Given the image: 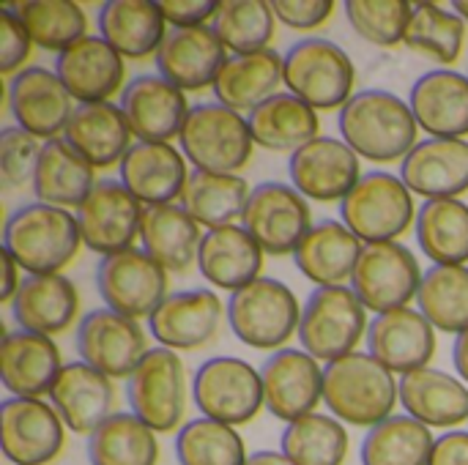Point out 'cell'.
I'll return each instance as SVG.
<instances>
[{
    "label": "cell",
    "mask_w": 468,
    "mask_h": 465,
    "mask_svg": "<svg viewBox=\"0 0 468 465\" xmlns=\"http://www.w3.org/2000/svg\"><path fill=\"white\" fill-rule=\"evenodd\" d=\"M337 129L340 140H346L359 159H370L376 164L403 162L420 143V126L409 99L384 88L354 93L337 115Z\"/></svg>",
    "instance_id": "obj_1"
},
{
    "label": "cell",
    "mask_w": 468,
    "mask_h": 465,
    "mask_svg": "<svg viewBox=\"0 0 468 465\" xmlns=\"http://www.w3.org/2000/svg\"><path fill=\"white\" fill-rule=\"evenodd\" d=\"M324 403L343 425L370 430L395 414L400 381L376 356L356 351L324 365Z\"/></svg>",
    "instance_id": "obj_2"
},
{
    "label": "cell",
    "mask_w": 468,
    "mask_h": 465,
    "mask_svg": "<svg viewBox=\"0 0 468 465\" xmlns=\"http://www.w3.org/2000/svg\"><path fill=\"white\" fill-rule=\"evenodd\" d=\"M80 244L82 236L74 211L38 200L11 211L3 227V249L27 277L63 274V269L77 258Z\"/></svg>",
    "instance_id": "obj_3"
},
{
    "label": "cell",
    "mask_w": 468,
    "mask_h": 465,
    "mask_svg": "<svg viewBox=\"0 0 468 465\" xmlns=\"http://www.w3.org/2000/svg\"><path fill=\"white\" fill-rule=\"evenodd\" d=\"M282 82L313 110H343L354 96L356 66L337 41L307 36L285 49Z\"/></svg>",
    "instance_id": "obj_4"
},
{
    "label": "cell",
    "mask_w": 468,
    "mask_h": 465,
    "mask_svg": "<svg viewBox=\"0 0 468 465\" xmlns=\"http://www.w3.org/2000/svg\"><path fill=\"white\" fill-rule=\"evenodd\" d=\"M340 222L362 244L398 241L417 222L414 195L400 175L370 170L340 200Z\"/></svg>",
    "instance_id": "obj_5"
},
{
    "label": "cell",
    "mask_w": 468,
    "mask_h": 465,
    "mask_svg": "<svg viewBox=\"0 0 468 465\" xmlns=\"http://www.w3.org/2000/svg\"><path fill=\"white\" fill-rule=\"evenodd\" d=\"M299 321L302 304L296 293L274 277H258L228 299L233 334L255 351H282L299 332Z\"/></svg>",
    "instance_id": "obj_6"
},
{
    "label": "cell",
    "mask_w": 468,
    "mask_h": 465,
    "mask_svg": "<svg viewBox=\"0 0 468 465\" xmlns=\"http://www.w3.org/2000/svg\"><path fill=\"white\" fill-rule=\"evenodd\" d=\"M181 153L195 170L239 173L252 156V134L247 115L222 107L219 101L192 104L186 123L178 134Z\"/></svg>",
    "instance_id": "obj_7"
},
{
    "label": "cell",
    "mask_w": 468,
    "mask_h": 465,
    "mask_svg": "<svg viewBox=\"0 0 468 465\" xmlns=\"http://www.w3.org/2000/svg\"><path fill=\"white\" fill-rule=\"evenodd\" d=\"M367 310L351 288H315L302 307L296 334L313 359L329 365L356 354V345L367 337Z\"/></svg>",
    "instance_id": "obj_8"
},
{
    "label": "cell",
    "mask_w": 468,
    "mask_h": 465,
    "mask_svg": "<svg viewBox=\"0 0 468 465\" xmlns=\"http://www.w3.org/2000/svg\"><path fill=\"white\" fill-rule=\"evenodd\" d=\"M126 400L132 414L156 436L181 430L186 414V370L176 351L151 348L126 378Z\"/></svg>",
    "instance_id": "obj_9"
},
{
    "label": "cell",
    "mask_w": 468,
    "mask_h": 465,
    "mask_svg": "<svg viewBox=\"0 0 468 465\" xmlns=\"http://www.w3.org/2000/svg\"><path fill=\"white\" fill-rule=\"evenodd\" d=\"M192 400L200 417L239 428L252 422L263 408L261 370L239 356L206 359L192 378Z\"/></svg>",
    "instance_id": "obj_10"
},
{
    "label": "cell",
    "mask_w": 468,
    "mask_h": 465,
    "mask_svg": "<svg viewBox=\"0 0 468 465\" xmlns=\"http://www.w3.org/2000/svg\"><path fill=\"white\" fill-rule=\"evenodd\" d=\"M241 227L258 241L266 255H293L313 227L307 197L285 181H261L252 186Z\"/></svg>",
    "instance_id": "obj_11"
},
{
    "label": "cell",
    "mask_w": 468,
    "mask_h": 465,
    "mask_svg": "<svg viewBox=\"0 0 468 465\" xmlns=\"http://www.w3.org/2000/svg\"><path fill=\"white\" fill-rule=\"evenodd\" d=\"M425 271L417 255L400 241L365 244L351 277V291L367 312H392L417 299Z\"/></svg>",
    "instance_id": "obj_12"
},
{
    "label": "cell",
    "mask_w": 468,
    "mask_h": 465,
    "mask_svg": "<svg viewBox=\"0 0 468 465\" xmlns=\"http://www.w3.org/2000/svg\"><path fill=\"white\" fill-rule=\"evenodd\" d=\"M96 291L104 307L143 321L167 299V271L143 247H129L99 260Z\"/></svg>",
    "instance_id": "obj_13"
},
{
    "label": "cell",
    "mask_w": 468,
    "mask_h": 465,
    "mask_svg": "<svg viewBox=\"0 0 468 465\" xmlns=\"http://www.w3.org/2000/svg\"><path fill=\"white\" fill-rule=\"evenodd\" d=\"M0 444L11 465H49L66 447V425L47 400L5 397L0 403Z\"/></svg>",
    "instance_id": "obj_14"
},
{
    "label": "cell",
    "mask_w": 468,
    "mask_h": 465,
    "mask_svg": "<svg viewBox=\"0 0 468 465\" xmlns=\"http://www.w3.org/2000/svg\"><path fill=\"white\" fill-rule=\"evenodd\" d=\"M74 345L80 362L104 373L107 378H129L143 356L151 351L140 321L126 318L110 307H96L77 323Z\"/></svg>",
    "instance_id": "obj_15"
},
{
    "label": "cell",
    "mask_w": 468,
    "mask_h": 465,
    "mask_svg": "<svg viewBox=\"0 0 468 465\" xmlns=\"http://www.w3.org/2000/svg\"><path fill=\"white\" fill-rule=\"evenodd\" d=\"M145 206L115 178H104L74 211L82 244L96 255H112L134 247L140 238Z\"/></svg>",
    "instance_id": "obj_16"
},
{
    "label": "cell",
    "mask_w": 468,
    "mask_h": 465,
    "mask_svg": "<svg viewBox=\"0 0 468 465\" xmlns=\"http://www.w3.org/2000/svg\"><path fill=\"white\" fill-rule=\"evenodd\" d=\"M263 408L291 425L307 414H315L324 400V367L304 348L274 351L261 367Z\"/></svg>",
    "instance_id": "obj_17"
},
{
    "label": "cell",
    "mask_w": 468,
    "mask_h": 465,
    "mask_svg": "<svg viewBox=\"0 0 468 465\" xmlns=\"http://www.w3.org/2000/svg\"><path fill=\"white\" fill-rule=\"evenodd\" d=\"M228 318V307L211 288L167 293L148 318V332L167 351H195L208 345Z\"/></svg>",
    "instance_id": "obj_18"
},
{
    "label": "cell",
    "mask_w": 468,
    "mask_h": 465,
    "mask_svg": "<svg viewBox=\"0 0 468 465\" xmlns=\"http://www.w3.org/2000/svg\"><path fill=\"white\" fill-rule=\"evenodd\" d=\"M137 143H170L181 134L189 104L186 93L162 74H137L126 82L118 101Z\"/></svg>",
    "instance_id": "obj_19"
},
{
    "label": "cell",
    "mask_w": 468,
    "mask_h": 465,
    "mask_svg": "<svg viewBox=\"0 0 468 465\" xmlns=\"http://www.w3.org/2000/svg\"><path fill=\"white\" fill-rule=\"evenodd\" d=\"M288 175L293 189L307 200L332 203L343 200L365 175L359 156L340 137H315L288 156Z\"/></svg>",
    "instance_id": "obj_20"
},
{
    "label": "cell",
    "mask_w": 468,
    "mask_h": 465,
    "mask_svg": "<svg viewBox=\"0 0 468 465\" xmlns=\"http://www.w3.org/2000/svg\"><path fill=\"white\" fill-rule=\"evenodd\" d=\"M8 107L19 129L47 143L66 132L77 104L55 69L27 66L8 79Z\"/></svg>",
    "instance_id": "obj_21"
},
{
    "label": "cell",
    "mask_w": 468,
    "mask_h": 465,
    "mask_svg": "<svg viewBox=\"0 0 468 465\" xmlns=\"http://www.w3.org/2000/svg\"><path fill=\"white\" fill-rule=\"evenodd\" d=\"M400 178L425 200H455L468 192V140L425 137L400 162Z\"/></svg>",
    "instance_id": "obj_22"
},
{
    "label": "cell",
    "mask_w": 468,
    "mask_h": 465,
    "mask_svg": "<svg viewBox=\"0 0 468 465\" xmlns=\"http://www.w3.org/2000/svg\"><path fill=\"white\" fill-rule=\"evenodd\" d=\"M367 354L387 370L409 375L431 367L436 356V329L414 307L381 312L367 326Z\"/></svg>",
    "instance_id": "obj_23"
},
{
    "label": "cell",
    "mask_w": 468,
    "mask_h": 465,
    "mask_svg": "<svg viewBox=\"0 0 468 465\" xmlns=\"http://www.w3.org/2000/svg\"><path fill=\"white\" fill-rule=\"evenodd\" d=\"M228 58L230 55L219 41V36L214 33V27L200 25V27H173L165 36L154 60H156V71L186 93V90L211 88Z\"/></svg>",
    "instance_id": "obj_24"
},
{
    "label": "cell",
    "mask_w": 468,
    "mask_h": 465,
    "mask_svg": "<svg viewBox=\"0 0 468 465\" xmlns=\"http://www.w3.org/2000/svg\"><path fill=\"white\" fill-rule=\"evenodd\" d=\"M55 74L77 104L110 101L112 93L126 88L123 58L101 36L90 33L55 58Z\"/></svg>",
    "instance_id": "obj_25"
},
{
    "label": "cell",
    "mask_w": 468,
    "mask_h": 465,
    "mask_svg": "<svg viewBox=\"0 0 468 465\" xmlns=\"http://www.w3.org/2000/svg\"><path fill=\"white\" fill-rule=\"evenodd\" d=\"M121 184L148 208L181 200L189 181L186 156L170 143H134L118 164Z\"/></svg>",
    "instance_id": "obj_26"
},
{
    "label": "cell",
    "mask_w": 468,
    "mask_h": 465,
    "mask_svg": "<svg viewBox=\"0 0 468 465\" xmlns=\"http://www.w3.org/2000/svg\"><path fill=\"white\" fill-rule=\"evenodd\" d=\"M49 403L60 414L66 430L90 436L115 414V384L85 362H66L49 389Z\"/></svg>",
    "instance_id": "obj_27"
},
{
    "label": "cell",
    "mask_w": 468,
    "mask_h": 465,
    "mask_svg": "<svg viewBox=\"0 0 468 465\" xmlns=\"http://www.w3.org/2000/svg\"><path fill=\"white\" fill-rule=\"evenodd\" d=\"M417 126L431 137L468 134V74L452 69H431L417 77L409 93Z\"/></svg>",
    "instance_id": "obj_28"
},
{
    "label": "cell",
    "mask_w": 468,
    "mask_h": 465,
    "mask_svg": "<svg viewBox=\"0 0 468 465\" xmlns=\"http://www.w3.org/2000/svg\"><path fill=\"white\" fill-rule=\"evenodd\" d=\"M63 359L52 337L36 332H8L0 348V378L8 397H49Z\"/></svg>",
    "instance_id": "obj_29"
},
{
    "label": "cell",
    "mask_w": 468,
    "mask_h": 465,
    "mask_svg": "<svg viewBox=\"0 0 468 465\" xmlns=\"http://www.w3.org/2000/svg\"><path fill=\"white\" fill-rule=\"evenodd\" d=\"M400 406L431 430H452L468 422V384L439 367L400 375Z\"/></svg>",
    "instance_id": "obj_30"
},
{
    "label": "cell",
    "mask_w": 468,
    "mask_h": 465,
    "mask_svg": "<svg viewBox=\"0 0 468 465\" xmlns=\"http://www.w3.org/2000/svg\"><path fill=\"white\" fill-rule=\"evenodd\" d=\"M362 249L365 244L340 219H324L302 238L293 263L315 288H340L351 282Z\"/></svg>",
    "instance_id": "obj_31"
},
{
    "label": "cell",
    "mask_w": 468,
    "mask_h": 465,
    "mask_svg": "<svg viewBox=\"0 0 468 465\" xmlns=\"http://www.w3.org/2000/svg\"><path fill=\"white\" fill-rule=\"evenodd\" d=\"M263 255L266 252L241 225H225L206 230L197 255V269L208 285L236 293L261 277Z\"/></svg>",
    "instance_id": "obj_32"
},
{
    "label": "cell",
    "mask_w": 468,
    "mask_h": 465,
    "mask_svg": "<svg viewBox=\"0 0 468 465\" xmlns=\"http://www.w3.org/2000/svg\"><path fill=\"white\" fill-rule=\"evenodd\" d=\"M63 140L96 170L121 164L126 151L134 145L129 123L115 101L77 104L66 123Z\"/></svg>",
    "instance_id": "obj_33"
},
{
    "label": "cell",
    "mask_w": 468,
    "mask_h": 465,
    "mask_svg": "<svg viewBox=\"0 0 468 465\" xmlns=\"http://www.w3.org/2000/svg\"><path fill=\"white\" fill-rule=\"evenodd\" d=\"M80 310L77 285L66 274H36L25 277L16 296L11 299V315L19 329L55 337L66 332Z\"/></svg>",
    "instance_id": "obj_34"
},
{
    "label": "cell",
    "mask_w": 468,
    "mask_h": 465,
    "mask_svg": "<svg viewBox=\"0 0 468 465\" xmlns=\"http://www.w3.org/2000/svg\"><path fill=\"white\" fill-rule=\"evenodd\" d=\"M99 36L121 55L132 60L156 58L167 22L156 5V0H107L96 14Z\"/></svg>",
    "instance_id": "obj_35"
},
{
    "label": "cell",
    "mask_w": 468,
    "mask_h": 465,
    "mask_svg": "<svg viewBox=\"0 0 468 465\" xmlns=\"http://www.w3.org/2000/svg\"><path fill=\"white\" fill-rule=\"evenodd\" d=\"M247 123L252 143L274 153H296L299 148L321 137L318 110H313L291 90H277L274 96H269L247 115Z\"/></svg>",
    "instance_id": "obj_36"
},
{
    "label": "cell",
    "mask_w": 468,
    "mask_h": 465,
    "mask_svg": "<svg viewBox=\"0 0 468 465\" xmlns=\"http://www.w3.org/2000/svg\"><path fill=\"white\" fill-rule=\"evenodd\" d=\"M203 236L200 225L178 203L148 206L143 214L140 244L167 274H184L197 263Z\"/></svg>",
    "instance_id": "obj_37"
},
{
    "label": "cell",
    "mask_w": 468,
    "mask_h": 465,
    "mask_svg": "<svg viewBox=\"0 0 468 465\" xmlns=\"http://www.w3.org/2000/svg\"><path fill=\"white\" fill-rule=\"evenodd\" d=\"M96 184V167L88 164L63 137L44 143L30 184L38 203L77 211Z\"/></svg>",
    "instance_id": "obj_38"
},
{
    "label": "cell",
    "mask_w": 468,
    "mask_h": 465,
    "mask_svg": "<svg viewBox=\"0 0 468 465\" xmlns=\"http://www.w3.org/2000/svg\"><path fill=\"white\" fill-rule=\"evenodd\" d=\"M282 82V55L277 49H261L250 55H230L214 79V99L233 112H252Z\"/></svg>",
    "instance_id": "obj_39"
},
{
    "label": "cell",
    "mask_w": 468,
    "mask_h": 465,
    "mask_svg": "<svg viewBox=\"0 0 468 465\" xmlns=\"http://www.w3.org/2000/svg\"><path fill=\"white\" fill-rule=\"evenodd\" d=\"M252 186L239 173H206L192 170L181 192L178 206L206 230L236 225L241 219Z\"/></svg>",
    "instance_id": "obj_40"
},
{
    "label": "cell",
    "mask_w": 468,
    "mask_h": 465,
    "mask_svg": "<svg viewBox=\"0 0 468 465\" xmlns=\"http://www.w3.org/2000/svg\"><path fill=\"white\" fill-rule=\"evenodd\" d=\"M417 244L433 266L468 263V206L455 200H425L417 208Z\"/></svg>",
    "instance_id": "obj_41"
},
{
    "label": "cell",
    "mask_w": 468,
    "mask_h": 465,
    "mask_svg": "<svg viewBox=\"0 0 468 465\" xmlns=\"http://www.w3.org/2000/svg\"><path fill=\"white\" fill-rule=\"evenodd\" d=\"M85 455L90 465H156L159 441L132 411H115L88 436Z\"/></svg>",
    "instance_id": "obj_42"
},
{
    "label": "cell",
    "mask_w": 468,
    "mask_h": 465,
    "mask_svg": "<svg viewBox=\"0 0 468 465\" xmlns=\"http://www.w3.org/2000/svg\"><path fill=\"white\" fill-rule=\"evenodd\" d=\"M433 433L409 414H392L370 428L362 439V465H428L433 452Z\"/></svg>",
    "instance_id": "obj_43"
},
{
    "label": "cell",
    "mask_w": 468,
    "mask_h": 465,
    "mask_svg": "<svg viewBox=\"0 0 468 465\" xmlns=\"http://www.w3.org/2000/svg\"><path fill=\"white\" fill-rule=\"evenodd\" d=\"M348 430L332 414H307L285 425L280 452L293 465H343L348 458Z\"/></svg>",
    "instance_id": "obj_44"
},
{
    "label": "cell",
    "mask_w": 468,
    "mask_h": 465,
    "mask_svg": "<svg viewBox=\"0 0 468 465\" xmlns=\"http://www.w3.org/2000/svg\"><path fill=\"white\" fill-rule=\"evenodd\" d=\"M417 310L444 334L468 329V266H431L417 293Z\"/></svg>",
    "instance_id": "obj_45"
},
{
    "label": "cell",
    "mask_w": 468,
    "mask_h": 465,
    "mask_svg": "<svg viewBox=\"0 0 468 465\" xmlns=\"http://www.w3.org/2000/svg\"><path fill=\"white\" fill-rule=\"evenodd\" d=\"M403 44L414 52L433 58L436 63H455L466 44V22L444 5L417 3L406 27Z\"/></svg>",
    "instance_id": "obj_46"
},
{
    "label": "cell",
    "mask_w": 468,
    "mask_h": 465,
    "mask_svg": "<svg viewBox=\"0 0 468 465\" xmlns=\"http://www.w3.org/2000/svg\"><path fill=\"white\" fill-rule=\"evenodd\" d=\"M178 465H247V444L241 433L208 417L186 422L176 433Z\"/></svg>",
    "instance_id": "obj_47"
},
{
    "label": "cell",
    "mask_w": 468,
    "mask_h": 465,
    "mask_svg": "<svg viewBox=\"0 0 468 465\" xmlns=\"http://www.w3.org/2000/svg\"><path fill=\"white\" fill-rule=\"evenodd\" d=\"M274 8L266 0H222L211 27L233 55H250L269 49L274 38Z\"/></svg>",
    "instance_id": "obj_48"
},
{
    "label": "cell",
    "mask_w": 468,
    "mask_h": 465,
    "mask_svg": "<svg viewBox=\"0 0 468 465\" xmlns=\"http://www.w3.org/2000/svg\"><path fill=\"white\" fill-rule=\"evenodd\" d=\"M30 33L33 44L49 52H63L88 36V16L71 0H33L11 5Z\"/></svg>",
    "instance_id": "obj_49"
},
{
    "label": "cell",
    "mask_w": 468,
    "mask_h": 465,
    "mask_svg": "<svg viewBox=\"0 0 468 465\" xmlns=\"http://www.w3.org/2000/svg\"><path fill=\"white\" fill-rule=\"evenodd\" d=\"M411 3L406 0H348L343 3L346 19L356 36L376 47L403 44L411 19Z\"/></svg>",
    "instance_id": "obj_50"
},
{
    "label": "cell",
    "mask_w": 468,
    "mask_h": 465,
    "mask_svg": "<svg viewBox=\"0 0 468 465\" xmlns=\"http://www.w3.org/2000/svg\"><path fill=\"white\" fill-rule=\"evenodd\" d=\"M41 148H44V140L33 137L16 123L0 132V178L8 189L33 184Z\"/></svg>",
    "instance_id": "obj_51"
},
{
    "label": "cell",
    "mask_w": 468,
    "mask_h": 465,
    "mask_svg": "<svg viewBox=\"0 0 468 465\" xmlns=\"http://www.w3.org/2000/svg\"><path fill=\"white\" fill-rule=\"evenodd\" d=\"M33 47L30 33L25 30L22 19L14 14L11 5L0 8V71L3 77H14L22 71V63L27 60Z\"/></svg>",
    "instance_id": "obj_52"
},
{
    "label": "cell",
    "mask_w": 468,
    "mask_h": 465,
    "mask_svg": "<svg viewBox=\"0 0 468 465\" xmlns=\"http://www.w3.org/2000/svg\"><path fill=\"white\" fill-rule=\"evenodd\" d=\"M274 16L293 30H315L329 22L335 3L332 0H271Z\"/></svg>",
    "instance_id": "obj_53"
},
{
    "label": "cell",
    "mask_w": 468,
    "mask_h": 465,
    "mask_svg": "<svg viewBox=\"0 0 468 465\" xmlns=\"http://www.w3.org/2000/svg\"><path fill=\"white\" fill-rule=\"evenodd\" d=\"M165 22L173 27H200L211 25L219 3L217 0H156Z\"/></svg>",
    "instance_id": "obj_54"
},
{
    "label": "cell",
    "mask_w": 468,
    "mask_h": 465,
    "mask_svg": "<svg viewBox=\"0 0 468 465\" xmlns=\"http://www.w3.org/2000/svg\"><path fill=\"white\" fill-rule=\"evenodd\" d=\"M428 465H468V430H450L439 436Z\"/></svg>",
    "instance_id": "obj_55"
},
{
    "label": "cell",
    "mask_w": 468,
    "mask_h": 465,
    "mask_svg": "<svg viewBox=\"0 0 468 465\" xmlns=\"http://www.w3.org/2000/svg\"><path fill=\"white\" fill-rule=\"evenodd\" d=\"M22 280H25V277H22L19 263L3 249V288H0V301H8V304H11V299L16 296Z\"/></svg>",
    "instance_id": "obj_56"
},
{
    "label": "cell",
    "mask_w": 468,
    "mask_h": 465,
    "mask_svg": "<svg viewBox=\"0 0 468 465\" xmlns=\"http://www.w3.org/2000/svg\"><path fill=\"white\" fill-rule=\"evenodd\" d=\"M452 365H455L458 378L468 384V329L463 334H458L452 343Z\"/></svg>",
    "instance_id": "obj_57"
},
{
    "label": "cell",
    "mask_w": 468,
    "mask_h": 465,
    "mask_svg": "<svg viewBox=\"0 0 468 465\" xmlns=\"http://www.w3.org/2000/svg\"><path fill=\"white\" fill-rule=\"evenodd\" d=\"M247 465H293L282 452H274V449H263V452H255L250 455Z\"/></svg>",
    "instance_id": "obj_58"
},
{
    "label": "cell",
    "mask_w": 468,
    "mask_h": 465,
    "mask_svg": "<svg viewBox=\"0 0 468 465\" xmlns=\"http://www.w3.org/2000/svg\"><path fill=\"white\" fill-rule=\"evenodd\" d=\"M452 11L468 25V0H455V3H452Z\"/></svg>",
    "instance_id": "obj_59"
}]
</instances>
